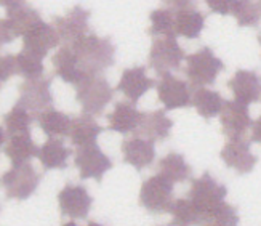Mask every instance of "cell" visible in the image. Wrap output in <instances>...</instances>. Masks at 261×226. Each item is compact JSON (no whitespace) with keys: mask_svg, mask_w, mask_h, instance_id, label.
I'll return each instance as SVG.
<instances>
[{"mask_svg":"<svg viewBox=\"0 0 261 226\" xmlns=\"http://www.w3.org/2000/svg\"><path fill=\"white\" fill-rule=\"evenodd\" d=\"M61 226H77V224H75V221H67V223H64Z\"/></svg>","mask_w":261,"mask_h":226,"instance_id":"cell-41","label":"cell"},{"mask_svg":"<svg viewBox=\"0 0 261 226\" xmlns=\"http://www.w3.org/2000/svg\"><path fill=\"white\" fill-rule=\"evenodd\" d=\"M42 175L29 162L13 165L2 177V185L7 191V197L15 200H26L37 191Z\"/></svg>","mask_w":261,"mask_h":226,"instance_id":"cell-6","label":"cell"},{"mask_svg":"<svg viewBox=\"0 0 261 226\" xmlns=\"http://www.w3.org/2000/svg\"><path fill=\"white\" fill-rule=\"evenodd\" d=\"M151 28L147 34L154 37H175V10L173 8H157L149 15Z\"/></svg>","mask_w":261,"mask_h":226,"instance_id":"cell-31","label":"cell"},{"mask_svg":"<svg viewBox=\"0 0 261 226\" xmlns=\"http://www.w3.org/2000/svg\"><path fill=\"white\" fill-rule=\"evenodd\" d=\"M140 202L147 212L155 215L170 212L173 206V182L162 173L144 180L140 189Z\"/></svg>","mask_w":261,"mask_h":226,"instance_id":"cell-4","label":"cell"},{"mask_svg":"<svg viewBox=\"0 0 261 226\" xmlns=\"http://www.w3.org/2000/svg\"><path fill=\"white\" fill-rule=\"evenodd\" d=\"M173 129V120L170 119L164 109H157L152 112H144L138 130V137L147 138L151 141H162L170 137Z\"/></svg>","mask_w":261,"mask_h":226,"instance_id":"cell-24","label":"cell"},{"mask_svg":"<svg viewBox=\"0 0 261 226\" xmlns=\"http://www.w3.org/2000/svg\"><path fill=\"white\" fill-rule=\"evenodd\" d=\"M58 204L63 215L74 220H84L88 217L90 210H92L93 197L90 196L88 189L84 185L67 183L60 191Z\"/></svg>","mask_w":261,"mask_h":226,"instance_id":"cell-11","label":"cell"},{"mask_svg":"<svg viewBox=\"0 0 261 226\" xmlns=\"http://www.w3.org/2000/svg\"><path fill=\"white\" fill-rule=\"evenodd\" d=\"M4 153L13 165H21L29 162L32 157L39 156V149L32 141L31 130L16 133H2Z\"/></svg>","mask_w":261,"mask_h":226,"instance_id":"cell-18","label":"cell"},{"mask_svg":"<svg viewBox=\"0 0 261 226\" xmlns=\"http://www.w3.org/2000/svg\"><path fill=\"white\" fill-rule=\"evenodd\" d=\"M205 28V15L197 8L175 10V31L176 36L185 39H197Z\"/></svg>","mask_w":261,"mask_h":226,"instance_id":"cell-27","label":"cell"},{"mask_svg":"<svg viewBox=\"0 0 261 226\" xmlns=\"http://www.w3.org/2000/svg\"><path fill=\"white\" fill-rule=\"evenodd\" d=\"M75 98L84 112L98 116L114 98V88L103 74H88L75 85Z\"/></svg>","mask_w":261,"mask_h":226,"instance_id":"cell-2","label":"cell"},{"mask_svg":"<svg viewBox=\"0 0 261 226\" xmlns=\"http://www.w3.org/2000/svg\"><path fill=\"white\" fill-rule=\"evenodd\" d=\"M231 15L239 26L255 28L261 21V5L256 0H236Z\"/></svg>","mask_w":261,"mask_h":226,"instance_id":"cell-33","label":"cell"},{"mask_svg":"<svg viewBox=\"0 0 261 226\" xmlns=\"http://www.w3.org/2000/svg\"><path fill=\"white\" fill-rule=\"evenodd\" d=\"M18 105L24 106L32 116H39L45 109L51 108V77H34L26 79L19 85Z\"/></svg>","mask_w":261,"mask_h":226,"instance_id":"cell-8","label":"cell"},{"mask_svg":"<svg viewBox=\"0 0 261 226\" xmlns=\"http://www.w3.org/2000/svg\"><path fill=\"white\" fill-rule=\"evenodd\" d=\"M39 127L48 138H58V137H69L72 119L64 114V112L48 108L37 116Z\"/></svg>","mask_w":261,"mask_h":226,"instance_id":"cell-28","label":"cell"},{"mask_svg":"<svg viewBox=\"0 0 261 226\" xmlns=\"http://www.w3.org/2000/svg\"><path fill=\"white\" fill-rule=\"evenodd\" d=\"M234 4H236V0H205V5L208 7L212 13H217L221 16L231 15Z\"/></svg>","mask_w":261,"mask_h":226,"instance_id":"cell-36","label":"cell"},{"mask_svg":"<svg viewBox=\"0 0 261 226\" xmlns=\"http://www.w3.org/2000/svg\"><path fill=\"white\" fill-rule=\"evenodd\" d=\"M15 74L26 79L42 77L43 58L26 50H21L18 55H5L2 58V81L7 82L8 77Z\"/></svg>","mask_w":261,"mask_h":226,"instance_id":"cell-16","label":"cell"},{"mask_svg":"<svg viewBox=\"0 0 261 226\" xmlns=\"http://www.w3.org/2000/svg\"><path fill=\"white\" fill-rule=\"evenodd\" d=\"M60 34L56 32L53 24H48L43 19L36 22L26 34L22 36V50L34 53L45 58L51 48H56L60 45Z\"/></svg>","mask_w":261,"mask_h":226,"instance_id":"cell-14","label":"cell"},{"mask_svg":"<svg viewBox=\"0 0 261 226\" xmlns=\"http://www.w3.org/2000/svg\"><path fill=\"white\" fill-rule=\"evenodd\" d=\"M144 112H140L136 109L135 103H125V101H119L114 106V111L109 112L106 116L109 122V130L117 132L122 135L133 133L138 130L141 119Z\"/></svg>","mask_w":261,"mask_h":226,"instance_id":"cell-23","label":"cell"},{"mask_svg":"<svg viewBox=\"0 0 261 226\" xmlns=\"http://www.w3.org/2000/svg\"><path fill=\"white\" fill-rule=\"evenodd\" d=\"M220 156L223 162L239 175L250 173L258 162V157L250 149V143L245 141L244 138L229 140L223 146Z\"/></svg>","mask_w":261,"mask_h":226,"instance_id":"cell-17","label":"cell"},{"mask_svg":"<svg viewBox=\"0 0 261 226\" xmlns=\"http://www.w3.org/2000/svg\"><path fill=\"white\" fill-rule=\"evenodd\" d=\"M259 5H261V0H259Z\"/></svg>","mask_w":261,"mask_h":226,"instance_id":"cell-44","label":"cell"},{"mask_svg":"<svg viewBox=\"0 0 261 226\" xmlns=\"http://www.w3.org/2000/svg\"><path fill=\"white\" fill-rule=\"evenodd\" d=\"M71 45L87 76L103 74L108 67L114 64L116 47L109 37H99L93 32H88Z\"/></svg>","mask_w":261,"mask_h":226,"instance_id":"cell-1","label":"cell"},{"mask_svg":"<svg viewBox=\"0 0 261 226\" xmlns=\"http://www.w3.org/2000/svg\"><path fill=\"white\" fill-rule=\"evenodd\" d=\"M88 21L90 11L81 5H75L71 8L64 16H53V22L56 32L66 43H72L74 40L81 39L85 34H88Z\"/></svg>","mask_w":261,"mask_h":226,"instance_id":"cell-15","label":"cell"},{"mask_svg":"<svg viewBox=\"0 0 261 226\" xmlns=\"http://www.w3.org/2000/svg\"><path fill=\"white\" fill-rule=\"evenodd\" d=\"M252 140L261 144V116L252 123Z\"/></svg>","mask_w":261,"mask_h":226,"instance_id":"cell-38","label":"cell"},{"mask_svg":"<svg viewBox=\"0 0 261 226\" xmlns=\"http://www.w3.org/2000/svg\"><path fill=\"white\" fill-rule=\"evenodd\" d=\"M88 226H105V224H101V223H96V221H90Z\"/></svg>","mask_w":261,"mask_h":226,"instance_id":"cell-40","label":"cell"},{"mask_svg":"<svg viewBox=\"0 0 261 226\" xmlns=\"http://www.w3.org/2000/svg\"><path fill=\"white\" fill-rule=\"evenodd\" d=\"M71 149L60 138H48L39 149V161L45 170H64L67 168V159Z\"/></svg>","mask_w":261,"mask_h":226,"instance_id":"cell-25","label":"cell"},{"mask_svg":"<svg viewBox=\"0 0 261 226\" xmlns=\"http://www.w3.org/2000/svg\"><path fill=\"white\" fill-rule=\"evenodd\" d=\"M103 130L105 129L95 120V117L92 114L84 112V114L72 119L69 138L74 146L82 148V146H87V144H95L98 137L103 133Z\"/></svg>","mask_w":261,"mask_h":226,"instance_id":"cell-26","label":"cell"},{"mask_svg":"<svg viewBox=\"0 0 261 226\" xmlns=\"http://www.w3.org/2000/svg\"><path fill=\"white\" fill-rule=\"evenodd\" d=\"M183 60H186L185 50L175 37H162L152 42L149 52V66L157 76L179 71Z\"/></svg>","mask_w":261,"mask_h":226,"instance_id":"cell-7","label":"cell"},{"mask_svg":"<svg viewBox=\"0 0 261 226\" xmlns=\"http://www.w3.org/2000/svg\"><path fill=\"white\" fill-rule=\"evenodd\" d=\"M220 122L223 133L229 140L242 138L253 123L250 111H248V105H244L237 99L226 101L220 112Z\"/></svg>","mask_w":261,"mask_h":226,"instance_id":"cell-13","label":"cell"},{"mask_svg":"<svg viewBox=\"0 0 261 226\" xmlns=\"http://www.w3.org/2000/svg\"><path fill=\"white\" fill-rule=\"evenodd\" d=\"M42 21L40 13L31 5L22 4L19 7L7 10V18L2 19V42H13L16 37H22L36 22Z\"/></svg>","mask_w":261,"mask_h":226,"instance_id":"cell-12","label":"cell"},{"mask_svg":"<svg viewBox=\"0 0 261 226\" xmlns=\"http://www.w3.org/2000/svg\"><path fill=\"white\" fill-rule=\"evenodd\" d=\"M51 63L55 67V74L66 84L77 85L84 77H87L71 43L63 45V47L53 55Z\"/></svg>","mask_w":261,"mask_h":226,"instance_id":"cell-20","label":"cell"},{"mask_svg":"<svg viewBox=\"0 0 261 226\" xmlns=\"http://www.w3.org/2000/svg\"><path fill=\"white\" fill-rule=\"evenodd\" d=\"M75 167L79 168V175L82 180H96L101 182L105 173L112 168V161L101 151L99 146L87 144L79 148L75 153Z\"/></svg>","mask_w":261,"mask_h":226,"instance_id":"cell-9","label":"cell"},{"mask_svg":"<svg viewBox=\"0 0 261 226\" xmlns=\"http://www.w3.org/2000/svg\"><path fill=\"white\" fill-rule=\"evenodd\" d=\"M159 173H162L173 183H183L191 177V165L186 162L185 156L176 151H170L159 161Z\"/></svg>","mask_w":261,"mask_h":226,"instance_id":"cell-29","label":"cell"},{"mask_svg":"<svg viewBox=\"0 0 261 226\" xmlns=\"http://www.w3.org/2000/svg\"><path fill=\"white\" fill-rule=\"evenodd\" d=\"M162 2H164L168 8L181 10V8H191V7H196L197 0H162Z\"/></svg>","mask_w":261,"mask_h":226,"instance_id":"cell-37","label":"cell"},{"mask_svg":"<svg viewBox=\"0 0 261 226\" xmlns=\"http://www.w3.org/2000/svg\"><path fill=\"white\" fill-rule=\"evenodd\" d=\"M258 42H259V45H261V32H259V36H258Z\"/></svg>","mask_w":261,"mask_h":226,"instance_id":"cell-42","label":"cell"},{"mask_svg":"<svg viewBox=\"0 0 261 226\" xmlns=\"http://www.w3.org/2000/svg\"><path fill=\"white\" fill-rule=\"evenodd\" d=\"M199 226H239V213L228 202H221L203 215Z\"/></svg>","mask_w":261,"mask_h":226,"instance_id":"cell-34","label":"cell"},{"mask_svg":"<svg viewBox=\"0 0 261 226\" xmlns=\"http://www.w3.org/2000/svg\"><path fill=\"white\" fill-rule=\"evenodd\" d=\"M165 226H173V224H165Z\"/></svg>","mask_w":261,"mask_h":226,"instance_id":"cell-43","label":"cell"},{"mask_svg":"<svg viewBox=\"0 0 261 226\" xmlns=\"http://www.w3.org/2000/svg\"><path fill=\"white\" fill-rule=\"evenodd\" d=\"M22 4H26L24 0H2V5H4L7 10L15 8V7H19V5H22Z\"/></svg>","mask_w":261,"mask_h":226,"instance_id":"cell-39","label":"cell"},{"mask_svg":"<svg viewBox=\"0 0 261 226\" xmlns=\"http://www.w3.org/2000/svg\"><path fill=\"white\" fill-rule=\"evenodd\" d=\"M226 194H228V188L218 183L210 175V172H203L202 177L192 180L188 197L196 206V209L200 212V217L203 218V215H207L210 210L224 202Z\"/></svg>","mask_w":261,"mask_h":226,"instance_id":"cell-5","label":"cell"},{"mask_svg":"<svg viewBox=\"0 0 261 226\" xmlns=\"http://www.w3.org/2000/svg\"><path fill=\"white\" fill-rule=\"evenodd\" d=\"M120 149L123 154V162L133 165L136 170H143V168L152 165L155 159L154 141L143 137L123 140L120 144Z\"/></svg>","mask_w":261,"mask_h":226,"instance_id":"cell-22","label":"cell"},{"mask_svg":"<svg viewBox=\"0 0 261 226\" xmlns=\"http://www.w3.org/2000/svg\"><path fill=\"white\" fill-rule=\"evenodd\" d=\"M154 85L157 84L154 79L147 77L144 66H133L122 72V77L116 90L125 95L132 103H136Z\"/></svg>","mask_w":261,"mask_h":226,"instance_id":"cell-21","label":"cell"},{"mask_svg":"<svg viewBox=\"0 0 261 226\" xmlns=\"http://www.w3.org/2000/svg\"><path fill=\"white\" fill-rule=\"evenodd\" d=\"M226 101L223 99V96L215 92V90H208V88H197L194 95H192V106L196 108V111L199 112V116H202L203 119H212L215 116H218Z\"/></svg>","mask_w":261,"mask_h":226,"instance_id":"cell-30","label":"cell"},{"mask_svg":"<svg viewBox=\"0 0 261 226\" xmlns=\"http://www.w3.org/2000/svg\"><path fill=\"white\" fill-rule=\"evenodd\" d=\"M228 87L234 95V99L244 105L256 103L261 98V76L255 71L239 69L236 71Z\"/></svg>","mask_w":261,"mask_h":226,"instance_id":"cell-19","label":"cell"},{"mask_svg":"<svg viewBox=\"0 0 261 226\" xmlns=\"http://www.w3.org/2000/svg\"><path fill=\"white\" fill-rule=\"evenodd\" d=\"M172 213L173 226H199L200 224V212L196 209L189 197L173 200V206L170 209Z\"/></svg>","mask_w":261,"mask_h":226,"instance_id":"cell-32","label":"cell"},{"mask_svg":"<svg viewBox=\"0 0 261 226\" xmlns=\"http://www.w3.org/2000/svg\"><path fill=\"white\" fill-rule=\"evenodd\" d=\"M34 117L31 112L21 105H15V108L11 109L4 119V130L2 133H16V132H24L29 130L31 123Z\"/></svg>","mask_w":261,"mask_h":226,"instance_id":"cell-35","label":"cell"},{"mask_svg":"<svg viewBox=\"0 0 261 226\" xmlns=\"http://www.w3.org/2000/svg\"><path fill=\"white\" fill-rule=\"evenodd\" d=\"M157 98L165 106V111H173L192 106L191 87L183 79L173 74H164L157 82Z\"/></svg>","mask_w":261,"mask_h":226,"instance_id":"cell-10","label":"cell"},{"mask_svg":"<svg viewBox=\"0 0 261 226\" xmlns=\"http://www.w3.org/2000/svg\"><path fill=\"white\" fill-rule=\"evenodd\" d=\"M223 69L224 63L213 53L210 47H202L197 52L186 56L185 74L191 87L196 90L213 85Z\"/></svg>","mask_w":261,"mask_h":226,"instance_id":"cell-3","label":"cell"}]
</instances>
